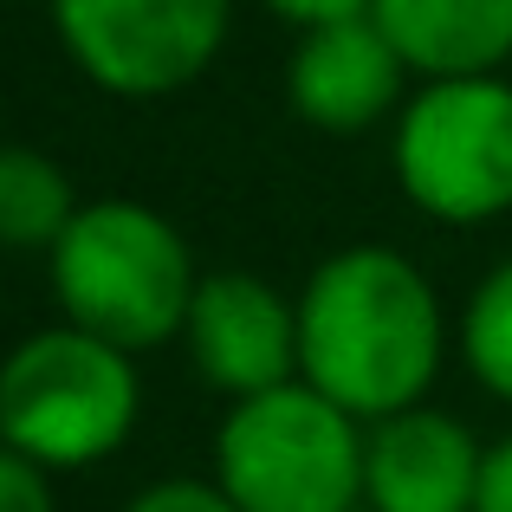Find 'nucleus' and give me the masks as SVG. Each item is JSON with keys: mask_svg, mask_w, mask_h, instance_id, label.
Segmentation results:
<instances>
[{"mask_svg": "<svg viewBox=\"0 0 512 512\" xmlns=\"http://www.w3.org/2000/svg\"><path fill=\"white\" fill-rule=\"evenodd\" d=\"M279 20H292L299 33H318V26H338V20H363L376 0H266Z\"/></svg>", "mask_w": 512, "mask_h": 512, "instance_id": "nucleus-15", "label": "nucleus"}, {"mask_svg": "<svg viewBox=\"0 0 512 512\" xmlns=\"http://www.w3.org/2000/svg\"><path fill=\"white\" fill-rule=\"evenodd\" d=\"M195 286L201 273L175 221L130 195L85 201L52 247V292L65 305V325L117 350L182 338Z\"/></svg>", "mask_w": 512, "mask_h": 512, "instance_id": "nucleus-2", "label": "nucleus"}, {"mask_svg": "<svg viewBox=\"0 0 512 512\" xmlns=\"http://www.w3.org/2000/svg\"><path fill=\"white\" fill-rule=\"evenodd\" d=\"M214 487L240 512H357L363 422L312 383L247 396L214 435Z\"/></svg>", "mask_w": 512, "mask_h": 512, "instance_id": "nucleus-4", "label": "nucleus"}, {"mask_svg": "<svg viewBox=\"0 0 512 512\" xmlns=\"http://www.w3.org/2000/svg\"><path fill=\"white\" fill-rule=\"evenodd\" d=\"M370 20L428 85L500 78V65L512 59V0H376Z\"/></svg>", "mask_w": 512, "mask_h": 512, "instance_id": "nucleus-10", "label": "nucleus"}, {"mask_svg": "<svg viewBox=\"0 0 512 512\" xmlns=\"http://www.w3.org/2000/svg\"><path fill=\"white\" fill-rule=\"evenodd\" d=\"M188 363L208 389L234 402L299 383V305H286L253 273H208L188 305Z\"/></svg>", "mask_w": 512, "mask_h": 512, "instance_id": "nucleus-7", "label": "nucleus"}, {"mask_svg": "<svg viewBox=\"0 0 512 512\" xmlns=\"http://www.w3.org/2000/svg\"><path fill=\"white\" fill-rule=\"evenodd\" d=\"M124 512H240V506L227 500L214 480H156V487H143Z\"/></svg>", "mask_w": 512, "mask_h": 512, "instance_id": "nucleus-14", "label": "nucleus"}, {"mask_svg": "<svg viewBox=\"0 0 512 512\" xmlns=\"http://www.w3.org/2000/svg\"><path fill=\"white\" fill-rule=\"evenodd\" d=\"M487 448L441 409H402L363 435V500L370 512H474Z\"/></svg>", "mask_w": 512, "mask_h": 512, "instance_id": "nucleus-8", "label": "nucleus"}, {"mask_svg": "<svg viewBox=\"0 0 512 512\" xmlns=\"http://www.w3.org/2000/svg\"><path fill=\"white\" fill-rule=\"evenodd\" d=\"M78 201L65 169L33 143H0V247H59Z\"/></svg>", "mask_w": 512, "mask_h": 512, "instance_id": "nucleus-11", "label": "nucleus"}, {"mask_svg": "<svg viewBox=\"0 0 512 512\" xmlns=\"http://www.w3.org/2000/svg\"><path fill=\"white\" fill-rule=\"evenodd\" d=\"M441 370V299L396 247H344L299 292V383L357 422L422 409Z\"/></svg>", "mask_w": 512, "mask_h": 512, "instance_id": "nucleus-1", "label": "nucleus"}, {"mask_svg": "<svg viewBox=\"0 0 512 512\" xmlns=\"http://www.w3.org/2000/svg\"><path fill=\"white\" fill-rule=\"evenodd\" d=\"M0 512H59L52 474L39 461H26L20 448H7V441H0Z\"/></svg>", "mask_w": 512, "mask_h": 512, "instance_id": "nucleus-13", "label": "nucleus"}, {"mask_svg": "<svg viewBox=\"0 0 512 512\" xmlns=\"http://www.w3.org/2000/svg\"><path fill=\"white\" fill-rule=\"evenodd\" d=\"M402 72H409L402 52L363 13V20H338L299 39V52L286 65V98L312 130L350 137V130L383 124L402 104Z\"/></svg>", "mask_w": 512, "mask_h": 512, "instance_id": "nucleus-9", "label": "nucleus"}, {"mask_svg": "<svg viewBox=\"0 0 512 512\" xmlns=\"http://www.w3.org/2000/svg\"><path fill=\"white\" fill-rule=\"evenodd\" d=\"M396 182L422 214L474 227L512 208V85L435 78L396 117Z\"/></svg>", "mask_w": 512, "mask_h": 512, "instance_id": "nucleus-5", "label": "nucleus"}, {"mask_svg": "<svg viewBox=\"0 0 512 512\" xmlns=\"http://www.w3.org/2000/svg\"><path fill=\"white\" fill-rule=\"evenodd\" d=\"M143 389L130 350L78 325L33 331L0 363V441L39 461L46 474L91 467L117 454L137 428Z\"/></svg>", "mask_w": 512, "mask_h": 512, "instance_id": "nucleus-3", "label": "nucleus"}, {"mask_svg": "<svg viewBox=\"0 0 512 512\" xmlns=\"http://www.w3.org/2000/svg\"><path fill=\"white\" fill-rule=\"evenodd\" d=\"M234 0H52L72 65L111 98H169L214 65Z\"/></svg>", "mask_w": 512, "mask_h": 512, "instance_id": "nucleus-6", "label": "nucleus"}, {"mask_svg": "<svg viewBox=\"0 0 512 512\" xmlns=\"http://www.w3.org/2000/svg\"><path fill=\"white\" fill-rule=\"evenodd\" d=\"M474 512H512V435L487 448V467H480V500Z\"/></svg>", "mask_w": 512, "mask_h": 512, "instance_id": "nucleus-16", "label": "nucleus"}, {"mask_svg": "<svg viewBox=\"0 0 512 512\" xmlns=\"http://www.w3.org/2000/svg\"><path fill=\"white\" fill-rule=\"evenodd\" d=\"M461 350H467L480 383L512 402V260H500L480 279L474 305H467V318H461Z\"/></svg>", "mask_w": 512, "mask_h": 512, "instance_id": "nucleus-12", "label": "nucleus"}]
</instances>
